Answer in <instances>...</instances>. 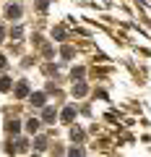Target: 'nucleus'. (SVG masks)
<instances>
[{"mask_svg": "<svg viewBox=\"0 0 151 157\" xmlns=\"http://www.w3.org/2000/svg\"><path fill=\"white\" fill-rule=\"evenodd\" d=\"M31 102H34L37 107H39V105H45V94H42V92H37V94H31Z\"/></svg>", "mask_w": 151, "mask_h": 157, "instance_id": "obj_1", "label": "nucleus"}, {"mask_svg": "<svg viewBox=\"0 0 151 157\" xmlns=\"http://www.w3.org/2000/svg\"><path fill=\"white\" fill-rule=\"evenodd\" d=\"M16 94H18V97H26V94H29V86L23 84V81H21L18 86H16Z\"/></svg>", "mask_w": 151, "mask_h": 157, "instance_id": "obj_2", "label": "nucleus"}, {"mask_svg": "<svg viewBox=\"0 0 151 157\" xmlns=\"http://www.w3.org/2000/svg\"><path fill=\"white\" fill-rule=\"evenodd\" d=\"M8 89H11V78L0 76V92H8Z\"/></svg>", "mask_w": 151, "mask_h": 157, "instance_id": "obj_3", "label": "nucleus"}, {"mask_svg": "<svg viewBox=\"0 0 151 157\" xmlns=\"http://www.w3.org/2000/svg\"><path fill=\"white\" fill-rule=\"evenodd\" d=\"M8 16H11V18H18V16H21V11H18L16 6H11V8H8Z\"/></svg>", "mask_w": 151, "mask_h": 157, "instance_id": "obj_4", "label": "nucleus"}, {"mask_svg": "<svg viewBox=\"0 0 151 157\" xmlns=\"http://www.w3.org/2000/svg\"><path fill=\"white\" fill-rule=\"evenodd\" d=\"M73 118V107H65V110H63V121H70Z\"/></svg>", "mask_w": 151, "mask_h": 157, "instance_id": "obj_5", "label": "nucleus"}, {"mask_svg": "<svg viewBox=\"0 0 151 157\" xmlns=\"http://www.w3.org/2000/svg\"><path fill=\"white\" fill-rule=\"evenodd\" d=\"M26 128H29V131H31V134H34V131L39 128V121H29V126H26Z\"/></svg>", "mask_w": 151, "mask_h": 157, "instance_id": "obj_6", "label": "nucleus"}, {"mask_svg": "<svg viewBox=\"0 0 151 157\" xmlns=\"http://www.w3.org/2000/svg\"><path fill=\"white\" fill-rule=\"evenodd\" d=\"M3 68H5V58L0 55V71H3Z\"/></svg>", "mask_w": 151, "mask_h": 157, "instance_id": "obj_7", "label": "nucleus"}, {"mask_svg": "<svg viewBox=\"0 0 151 157\" xmlns=\"http://www.w3.org/2000/svg\"><path fill=\"white\" fill-rule=\"evenodd\" d=\"M0 42H3V26H0Z\"/></svg>", "mask_w": 151, "mask_h": 157, "instance_id": "obj_8", "label": "nucleus"}]
</instances>
